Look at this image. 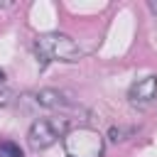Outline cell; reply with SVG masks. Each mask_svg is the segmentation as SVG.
Returning <instances> with one entry per match:
<instances>
[{
	"label": "cell",
	"instance_id": "cell-1",
	"mask_svg": "<svg viewBox=\"0 0 157 157\" xmlns=\"http://www.w3.org/2000/svg\"><path fill=\"white\" fill-rule=\"evenodd\" d=\"M34 52L39 59V66H47L49 61H78L83 56V49L61 32H49L34 39Z\"/></svg>",
	"mask_w": 157,
	"mask_h": 157
},
{
	"label": "cell",
	"instance_id": "cell-2",
	"mask_svg": "<svg viewBox=\"0 0 157 157\" xmlns=\"http://www.w3.org/2000/svg\"><path fill=\"white\" fill-rule=\"evenodd\" d=\"M66 157H105V140L93 128H74L64 135Z\"/></svg>",
	"mask_w": 157,
	"mask_h": 157
},
{
	"label": "cell",
	"instance_id": "cell-3",
	"mask_svg": "<svg viewBox=\"0 0 157 157\" xmlns=\"http://www.w3.org/2000/svg\"><path fill=\"white\" fill-rule=\"evenodd\" d=\"M66 132H69V120L66 118H39L27 130V145L34 152H39V150H47L49 145H54Z\"/></svg>",
	"mask_w": 157,
	"mask_h": 157
},
{
	"label": "cell",
	"instance_id": "cell-4",
	"mask_svg": "<svg viewBox=\"0 0 157 157\" xmlns=\"http://www.w3.org/2000/svg\"><path fill=\"white\" fill-rule=\"evenodd\" d=\"M128 101L132 108H150L157 101V76H142L128 88Z\"/></svg>",
	"mask_w": 157,
	"mask_h": 157
},
{
	"label": "cell",
	"instance_id": "cell-5",
	"mask_svg": "<svg viewBox=\"0 0 157 157\" xmlns=\"http://www.w3.org/2000/svg\"><path fill=\"white\" fill-rule=\"evenodd\" d=\"M34 101L42 108H66V105H71V98H66V93L59 91V88H42L34 96Z\"/></svg>",
	"mask_w": 157,
	"mask_h": 157
},
{
	"label": "cell",
	"instance_id": "cell-6",
	"mask_svg": "<svg viewBox=\"0 0 157 157\" xmlns=\"http://www.w3.org/2000/svg\"><path fill=\"white\" fill-rule=\"evenodd\" d=\"M0 157H25L22 147L12 140H0Z\"/></svg>",
	"mask_w": 157,
	"mask_h": 157
},
{
	"label": "cell",
	"instance_id": "cell-7",
	"mask_svg": "<svg viewBox=\"0 0 157 157\" xmlns=\"http://www.w3.org/2000/svg\"><path fill=\"white\" fill-rule=\"evenodd\" d=\"M132 130H125V128H110V140L113 142H123L125 135H130Z\"/></svg>",
	"mask_w": 157,
	"mask_h": 157
},
{
	"label": "cell",
	"instance_id": "cell-8",
	"mask_svg": "<svg viewBox=\"0 0 157 157\" xmlns=\"http://www.w3.org/2000/svg\"><path fill=\"white\" fill-rule=\"evenodd\" d=\"M147 7H150L155 15H157V0H150V2H147Z\"/></svg>",
	"mask_w": 157,
	"mask_h": 157
},
{
	"label": "cell",
	"instance_id": "cell-9",
	"mask_svg": "<svg viewBox=\"0 0 157 157\" xmlns=\"http://www.w3.org/2000/svg\"><path fill=\"white\" fill-rule=\"evenodd\" d=\"M2 78H5V74H2V71H0V83H2Z\"/></svg>",
	"mask_w": 157,
	"mask_h": 157
}]
</instances>
